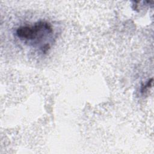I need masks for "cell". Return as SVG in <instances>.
I'll use <instances>...</instances> for the list:
<instances>
[{"label":"cell","mask_w":154,"mask_h":154,"mask_svg":"<svg viewBox=\"0 0 154 154\" xmlns=\"http://www.w3.org/2000/svg\"><path fill=\"white\" fill-rule=\"evenodd\" d=\"M51 32L52 28L49 23L46 22H38L34 25L20 26L16 31V34L21 39L34 40L41 37L44 32Z\"/></svg>","instance_id":"obj_1"}]
</instances>
